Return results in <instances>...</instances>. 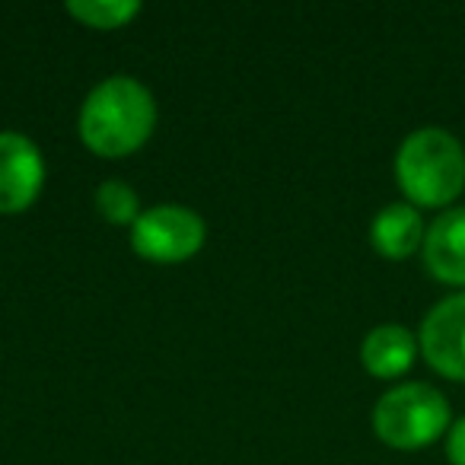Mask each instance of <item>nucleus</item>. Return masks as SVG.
I'll list each match as a JSON object with an SVG mask.
<instances>
[{
    "instance_id": "obj_1",
    "label": "nucleus",
    "mask_w": 465,
    "mask_h": 465,
    "mask_svg": "<svg viewBox=\"0 0 465 465\" xmlns=\"http://www.w3.org/2000/svg\"><path fill=\"white\" fill-rule=\"evenodd\" d=\"M156 128V99L141 80L115 77L103 80L90 90L80 105L77 131L80 141L105 160H118L150 141Z\"/></svg>"
},
{
    "instance_id": "obj_2",
    "label": "nucleus",
    "mask_w": 465,
    "mask_h": 465,
    "mask_svg": "<svg viewBox=\"0 0 465 465\" xmlns=\"http://www.w3.org/2000/svg\"><path fill=\"white\" fill-rule=\"evenodd\" d=\"M395 179L414 207H443L465 188V150L450 131L418 128L395 153Z\"/></svg>"
},
{
    "instance_id": "obj_3",
    "label": "nucleus",
    "mask_w": 465,
    "mask_h": 465,
    "mask_svg": "<svg viewBox=\"0 0 465 465\" xmlns=\"http://www.w3.org/2000/svg\"><path fill=\"white\" fill-rule=\"evenodd\" d=\"M373 430L392 450H424L450 430V401L424 382L395 386L376 401Z\"/></svg>"
},
{
    "instance_id": "obj_4",
    "label": "nucleus",
    "mask_w": 465,
    "mask_h": 465,
    "mask_svg": "<svg viewBox=\"0 0 465 465\" xmlns=\"http://www.w3.org/2000/svg\"><path fill=\"white\" fill-rule=\"evenodd\" d=\"M207 226L201 213L182 204H156L131 226V249L156 265H179L201 252Z\"/></svg>"
},
{
    "instance_id": "obj_5",
    "label": "nucleus",
    "mask_w": 465,
    "mask_h": 465,
    "mask_svg": "<svg viewBox=\"0 0 465 465\" xmlns=\"http://www.w3.org/2000/svg\"><path fill=\"white\" fill-rule=\"evenodd\" d=\"M420 354L446 380L465 382V291L440 300L420 325Z\"/></svg>"
},
{
    "instance_id": "obj_6",
    "label": "nucleus",
    "mask_w": 465,
    "mask_h": 465,
    "mask_svg": "<svg viewBox=\"0 0 465 465\" xmlns=\"http://www.w3.org/2000/svg\"><path fill=\"white\" fill-rule=\"evenodd\" d=\"M45 185L42 150L16 131H0V213H23Z\"/></svg>"
},
{
    "instance_id": "obj_7",
    "label": "nucleus",
    "mask_w": 465,
    "mask_h": 465,
    "mask_svg": "<svg viewBox=\"0 0 465 465\" xmlns=\"http://www.w3.org/2000/svg\"><path fill=\"white\" fill-rule=\"evenodd\" d=\"M424 265L437 281L465 287V207L443 211L424 236Z\"/></svg>"
},
{
    "instance_id": "obj_8",
    "label": "nucleus",
    "mask_w": 465,
    "mask_h": 465,
    "mask_svg": "<svg viewBox=\"0 0 465 465\" xmlns=\"http://www.w3.org/2000/svg\"><path fill=\"white\" fill-rule=\"evenodd\" d=\"M424 220H420V211L414 204H405V201H395V204H386L370 223V242L373 249L382 255V259H411L420 246H424Z\"/></svg>"
},
{
    "instance_id": "obj_9",
    "label": "nucleus",
    "mask_w": 465,
    "mask_h": 465,
    "mask_svg": "<svg viewBox=\"0 0 465 465\" xmlns=\"http://www.w3.org/2000/svg\"><path fill=\"white\" fill-rule=\"evenodd\" d=\"M414 357H418V341L405 325L395 322L376 325L361 344V363L376 380H395V376L408 373Z\"/></svg>"
},
{
    "instance_id": "obj_10",
    "label": "nucleus",
    "mask_w": 465,
    "mask_h": 465,
    "mask_svg": "<svg viewBox=\"0 0 465 465\" xmlns=\"http://www.w3.org/2000/svg\"><path fill=\"white\" fill-rule=\"evenodd\" d=\"M67 14L90 29H122L141 14L137 0H71Z\"/></svg>"
},
{
    "instance_id": "obj_11",
    "label": "nucleus",
    "mask_w": 465,
    "mask_h": 465,
    "mask_svg": "<svg viewBox=\"0 0 465 465\" xmlns=\"http://www.w3.org/2000/svg\"><path fill=\"white\" fill-rule=\"evenodd\" d=\"M96 211L115 226H134L141 217V198L122 179H109L96 188Z\"/></svg>"
},
{
    "instance_id": "obj_12",
    "label": "nucleus",
    "mask_w": 465,
    "mask_h": 465,
    "mask_svg": "<svg viewBox=\"0 0 465 465\" xmlns=\"http://www.w3.org/2000/svg\"><path fill=\"white\" fill-rule=\"evenodd\" d=\"M446 459L452 465H465V418H459L446 430Z\"/></svg>"
}]
</instances>
